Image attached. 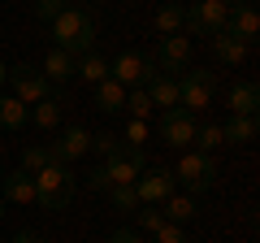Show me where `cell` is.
Masks as SVG:
<instances>
[{
	"mask_svg": "<svg viewBox=\"0 0 260 243\" xmlns=\"http://www.w3.org/2000/svg\"><path fill=\"white\" fill-rule=\"evenodd\" d=\"M13 243H48V239H44V234H35V230H22Z\"/></svg>",
	"mask_w": 260,
	"mask_h": 243,
	"instance_id": "obj_36",
	"label": "cell"
},
{
	"mask_svg": "<svg viewBox=\"0 0 260 243\" xmlns=\"http://www.w3.org/2000/svg\"><path fill=\"white\" fill-rule=\"evenodd\" d=\"M87 152H91V131H87V126H65L61 139L48 143V157H52L56 165H70V161L87 157Z\"/></svg>",
	"mask_w": 260,
	"mask_h": 243,
	"instance_id": "obj_11",
	"label": "cell"
},
{
	"mask_svg": "<svg viewBox=\"0 0 260 243\" xmlns=\"http://www.w3.org/2000/svg\"><path fill=\"white\" fill-rule=\"evenodd\" d=\"M0 217H5V200H0Z\"/></svg>",
	"mask_w": 260,
	"mask_h": 243,
	"instance_id": "obj_38",
	"label": "cell"
},
{
	"mask_svg": "<svg viewBox=\"0 0 260 243\" xmlns=\"http://www.w3.org/2000/svg\"><path fill=\"white\" fill-rule=\"evenodd\" d=\"M5 83H13V96H18L22 104H39V100H48V92H52V83H48V78L39 74L35 66H26V61L9 66Z\"/></svg>",
	"mask_w": 260,
	"mask_h": 243,
	"instance_id": "obj_8",
	"label": "cell"
},
{
	"mask_svg": "<svg viewBox=\"0 0 260 243\" xmlns=\"http://www.w3.org/2000/svg\"><path fill=\"white\" fill-rule=\"evenodd\" d=\"M225 109H230V113H243V117H256V109H260V87H256V83H230V92H225Z\"/></svg>",
	"mask_w": 260,
	"mask_h": 243,
	"instance_id": "obj_14",
	"label": "cell"
},
{
	"mask_svg": "<svg viewBox=\"0 0 260 243\" xmlns=\"http://www.w3.org/2000/svg\"><path fill=\"white\" fill-rule=\"evenodd\" d=\"M121 143H126V148H143V143H148V122L130 117V122H126V135H121Z\"/></svg>",
	"mask_w": 260,
	"mask_h": 243,
	"instance_id": "obj_32",
	"label": "cell"
},
{
	"mask_svg": "<svg viewBox=\"0 0 260 243\" xmlns=\"http://www.w3.org/2000/svg\"><path fill=\"white\" fill-rule=\"evenodd\" d=\"M195 126H200V122H195L191 113H182V109H169V113H160V139H165V148L186 152V148L195 143Z\"/></svg>",
	"mask_w": 260,
	"mask_h": 243,
	"instance_id": "obj_10",
	"label": "cell"
},
{
	"mask_svg": "<svg viewBox=\"0 0 260 243\" xmlns=\"http://www.w3.org/2000/svg\"><path fill=\"white\" fill-rule=\"evenodd\" d=\"M221 135H225V143H251L260 135V122L256 117H243V113H230V122L221 126Z\"/></svg>",
	"mask_w": 260,
	"mask_h": 243,
	"instance_id": "obj_22",
	"label": "cell"
},
{
	"mask_svg": "<svg viewBox=\"0 0 260 243\" xmlns=\"http://www.w3.org/2000/svg\"><path fill=\"white\" fill-rule=\"evenodd\" d=\"M95 5H100V0H95Z\"/></svg>",
	"mask_w": 260,
	"mask_h": 243,
	"instance_id": "obj_40",
	"label": "cell"
},
{
	"mask_svg": "<svg viewBox=\"0 0 260 243\" xmlns=\"http://www.w3.org/2000/svg\"><path fill=\"white\" fill-rule=\"evenodd\" d=\"M230 22V5L225 0H191L182 9V35H221Z\"/></svg>",
	"mask_w": 260,
	"mask_h": 243,
	"instance_id": "obj_4",
	"label": "cell"
},
{
	"mask_svg": "<svg viewBox=\"0 0 260 243\" xmlns=\"http://www.w3.org/2000/svg\"><path fill=\"white\" fill-rule=\"evenodd\" d=\"M0 183H5V200H13V204H35V178L30 174L13 169V174H5Z\"/></svg>",
	"mask_w": 260,
	"mask_h": 243,
	"instance_id": "obj_18",
	"label": "cell"
},
{
	"mask_svg": "<svg viewBox=\"0 0 260 243\" xmlns=\"http://www.w3.org/2000/svg\"><path fill=\"white\" fill-rule=\"evenodd\" d=\"M160 226H165L160 208H148V204H143V208H135V230H139V234H156Z\"/></svg>",
	"mask_w": 260,
	"mask_h": 243,
	"instance_id": "obj_30",
	"label": "cell"
},
{
	"mask_svg": "<svg viewBox=\"0 0 260 243\" xmlns=\"http://www.w3.org/2000/svg\"><path fill=\"white\" fill-rule=\"evenodd\" d=\"M225 31H230L234 39H243V44H256V35H260V13H256V5H239V9H230Z\"/></svg>",
	"mask_w": 260,
	"mask_h": 243,
	"instance_id": "obj_13",
	"label": "cell"
},
{
	"mask_svg": "<svg viewBox=\"0 0 260 243\" xmlns=\"http://www.w3.org/2000/svg\"><path fill=\"white\" fill-rule=\"evenodd\" d=\"M30 122H35L39 131H56V126H61V100H56V96L39 100L35 109H30Z\"/></svg>",
	"mask_w": 260,
	"mask_h": 243,
	"instance_id": "obj_24",
	"label": "cell"
},
{
	"mask_svg": "<svg viewBox=\"0 0 260 243\" xmlns=\"http://www.w3.org/2000/svg\"><path fill=\"white\" fill-rule=\"evenodd\" d=\"M208 104H213V70H182V78H178V109L195 117Z\"/></svg>",
	"mask_w": 260,
	"mask_h": 243,
	"instance_id": "obj_6",
	"label": "cell"
},
{
	"mask_svg": "<svg viewBox=\"0 0 260 243\" xmlns=\"http://www.w3.org/2000/svg\"><path fill=\"white\" fill-rule=\"evenodd\" d=\"M156 31L160 35H182V5H160L156 9Z\"/></svg>",
	"mask_w": 260,
	"mask_h": 243,
	"instance_id": "obj_26",
	"label": "cell"
},
{
	"mask_svg": "<svg viewBox=\"0 0 260 243\" xmlns=\"http://www.w3.org/2000/svg\"><path fill=\"white\" fill-rule=\"evenodd\" d=\"M121 148H126V143H121V135H109V131H100V135H91V152H100L104 161H109V157H117Z\"/></svg>",
	"mask_w": 260,
	"mask_h": 243,
	"instance_id": "obj_31",
	"label": "cell"
},
{
	"mask_svg": "<svg viewBox=\"0 0 260 243\" xmlns=\"http://www.w3.org/2000/svg\"><path fill=\"white\" fill-rule=\"evenodd\" d=\"M104 196H109V204L117 208V213H135V208H143V204H139V191H135V183H130V187H109Z\"/></svg>",
	"mask_w": 260,
	"mask_h": 243,
	"instance_id": "obj_27",
	"label": "cell"
},
{
	"mask_svg": "<svg viewBox=\"0 0 260 243\" xmlns=\"http://www.w3.org/2000/svg\"><path fill=\"white\" fill-rule=\"evenodd\" d=\"M109 243H148V234H139V230H113Z\"/></svg>",
	"mask_w": 260,
	"mask_h": 243,
	"instance_id": "obj_35",
	"label": "cell"
},
{
	"mask_svg": "<svg viewBox=\"0 0 260 243\" xmlns=\"http://www.w3.org/2000/svg\"><path fill=\"white\" fill-rule=\"evenodd\" d=\"M30 117V104H22L18 96H0V126L5 131H22Z\"/></svg>",
	"mask_w": 260,
	"mask_h": 243,
	"instance_id": "obj_23",
	"label": "cell"
},
{
	"mask_svg": "<svg viewBox=\"0 0 260 243\" xmlns=\"http://www.w3.org/2000/svg\"><path fill=\"white\" fill-rule=\"evenodd\" d=\"M91 92H95V109H100V113H121V109H126V87L113 83V78L95 83Z\"/></svg>",
	"mask_w": 260,
	"mask_h": 243,
	"instance_id": "obj_20",
	"label": "cell"
},
{
	"mask_svg": "<svg viewBox=\"0 0 260 243\" xmlns=\"http://www.w3.org/2000/svg\"><path fill=\"white\" fill-rule=\"evenodd\" d=\"M74 78H83L87 87L104 83V78H109V61H104L100 52H87V56H74Z\"/></svg>",
	"mask_w": 260,
	"mask_h": 243,
	"instance_id": "obj_19",
	"label": "cell"
},
{
	"mask_svg": "<svg viewBox=\"0 0 260 243\" xmlns=\"http://www.w3.org/2000/svg\"><path fill=\"white\" fill-rule=\"evenodd\" d=\"M195 143H200L195 152H208V157H213V152L225 143V135H221V122H200V126H195Z\"/></svg>",
	"mask_w": 260,
	"mask_h": 243,
	"instance_id": "obj_25",
	"label": "cell"
},
{
	"mask_svg": "<svg viewBox=\"0 0 260 243\" xmlns=\"http://www.w3.org/2000/svg\"><path fill=\"white\" fill-rule=\"evenodd\" d=\"M35 178V204L39 208H70V200H74V174H70V165H44Z\"/></svg>",
	"mask_w": 260,
	"mask_h": 243,
	"instance_id": "obj_3",
	"label": "cell"
},
{
	"mask_svg": "<svg viewBox=\"0 0 260 243\" xmlns=\"http://www.w3.org/2000/svg\"><path fill=\"white\" fill-rule=\"evenodd\" d=\"M44 165H52V157H48V148H44V143L26 148V152H22V161H18V169H22V174H39Z\"/></svg>",
	"mask_w": 260,
	"mask_h": 243,
	"instance_id": "obj_29",
	"label": "cell"
},
{
	"mask_svg": "<svg viewBox=\"0 0 260 243\" xmlns=\"http://www.w3.org/2000/svg\"><path fill=\"white\" fill-rule=\"evenodd\" d=\"M251 52V44H243V39H234L230 31H221V35H213V56L221 61V66H243Z\"/></svg>",
	"mask_w": 260,
	"mask_h": 243,
	"instance_id": "obj_15",
	"label": "cell"
},
{
	"mask_svg": "<svg viewBox=\"0 0 260 243\" xmlns=\"http://www.w3.org/2000/svg\"><path fill=\"white\" fill-rule=\"evenodd\" d=\"M148 100H152V109H160V113L178 109V78L174 74H156L148 83Z\"/></svg>",
	"mask_w": 260,
	"mask_h": 243,
	"instance_id": "obj_17",
	"label": "cell"
},
{
	"mask_svg": "<svg viewBox=\"0 0 260 243\" xmlns=\"http://www.w3.org/2000/svg\"><path fill=\"white\" fill-rule=\"evenodd\" d=\"M39 74H44L48 83L65 87L70 78H74V56H70V52H61V48H52V52L44 56V66H39Z\"/></svg>",
	"mask_w": 260,
	"mask_h": 243,
	"instance_id": "obj_16",
	"label": "cell"
},
{
	"mask_svg": "<svg viewBox=\"0 0 260 243\" xmlns=\"http://www.w3.org/2000/svg\"><path fill=\"white\" fill-rule=\"evenodd\" d=\"M135 191H139V204L160 208L169 196H174V174H169L165 165H160V169H143V174L135 178Z\"/></svg>",
	"mask_w": 260,
	"mask_h": 243,
	"instance_id": "obj_12",
	"label": "cell"
},
{
	"mask_svg": "<svg viewBox=\"0 0 260 243\" xmlns=\"http://www.w3.org/2000/svg\"><path fill=\"white\" fill-rule=\"evenodd\" d=\"M5 74H9V66H5V61H0V83H5Z\"/></svg>",
	"mask_w": 260,
	"mask_h": 243,
	"instance_id": "obj_37",
	"label": "cell"
},
{
	"mask_svg": "<svg viewBox=\"0 0 260 243\" xmlns=\"http://www.w3.org/2000/svg\"><path fill=\"white\" fill-rule=\"evenodd\" d=\"M61 9H65V0H35V13H39L44 22H52Z\"/></svg>",
	"mask_w": 260,
	"mask_h": 243,
	"instance_id": "obj_34",
	"label": "cell"
},
{
	"mask_svg": "<svg viewBox=\"0 0 260 243\" xmlns=\"http://www.w3.org/2000/svg\"><path fill=\"white\" fill-rule=\"evenodd\" d=\"M143 169H148V157H143V148H121L117 157H109L91 178H87V187L104 196L109 187H130V183H135Z\"/></svg>",
	"mask_w": 260,
	"mask_h": 243,
	"instance_id": "obj_2",
	"label": "cell"
},
{
	"mask_svg": "<svg viewBox=\"0 0 260 243\" xmlns=\"http://www.w3.org/2000/svg\"><path fill=\"white\" fill-rule=\"evenodd\" d=\"M156 74H160L156 61L143 56V52H121L117 61H109V78H113V83H121L126 92H130V87H148Z\"/></svg>",
	"mask_w": 260,
	"mask_h": 243,
	"instance_id": "obj_7",
	"label": "cell"
},
{
	"mask_svg": "<svg viewBox=\"0 0 260 243\" xmlns=\"http://www.w3.org/2000/svg\"><path fill=\"white\" fill-rule=\"evenodd\" d=\"M52 39H56V48H61V52L87 56V52H95L100 22H95L91 9H74V5H65V9L52 18Z\"/></svg>",
	"mask_w": 260,
	"mask_h": 243,
	"instance_id": "obj_1",
	"label": "cell"
},
{
	"mask_svg": "<svg viewBox=\"0 0 260 243\" xmlns=\"http://www.w3.org/2000/svg\"><path fill=\"white\" fill-rule=\"evenodd\" d=\"M0 178H5V165H0Z\"/></svg>",
	"mask_w": 260,
	"mask_h": 243,
	"instance_id": "obj_39",
	"label": "cell"
},
{
	"mask_svg": "<svg viewBox=\"0 0 260 243\" xmlns=\"http://www.w3.org/2000/svg\"><path fill=\"white\" fill-rule=\"evenodd\" d=\"M191 39L186 35H160V44H156V70L160 74H182V70H191Z\"/></svg>",
	"mask_w": 260,
	"mask_h": 243,
	"instance_id": "obj_9",
	"label": "cell"
},
{
	"mask_svg": "<svg viewBox=\"0 0 260 243\" xmlns=\"http://www.w3.org/2000/svg\"><path fill=\"white\" fill-rule=\"evenodd\" d=\"M152 239H156V243H186V234H182V226H174V222H165V226H160L156 234H152Z\"/></svg>",
	"mask_w": 260,
	"mask_h": 243,
	"instance_id": "obj_33",
	"label": "cell"
},
{
	"mask_svg": "<svg viewBox=\"0 0 260 243\" xmlns=\"http://www.w3.org/2000/svg\"><path fill=\"white\" fill-rule=\"evenodd\" d=\"M126 109H130V117H139V122H148L152 113V100H148V87H130L126 92Z\"/></svg>",
	"mask_w": 260,
	"mask_h": 243,
	"instance_id": "obj_28",
	"label": "cell"
},
{
	"mask_svg": "<svg viewBox=\"0 0 260 243\" xmlns=\"http://www.w3.org/2000/svg\"><path fill=\"white\" fill-rule=\"evenodd\" d=\"M169 174H174V183H182L186 191H208V187H213V178H217V161L208 157V152H191V148H186Z\"/></svg>",
	"mask_w": 260,
	"mask_h": 243,
	"instance_id": "obj_5",
	"label": "cell"
},
{
	"mask_svg": "<svg viewBox=\"0 0 260 243\" xmlns=\"http://www.w3.org/2000/svg\"><path fill=\"white\" fill-rule=\"evenodd\" d=\"M195 213H200V208H195V196H178V191L160 204V217H165V222H174V226L195 222Z\"/></svg>",
	"mask_w": 260,
	"mask_h": 243,
	"instance_id": "obj_21",
	"label": "cell"
}]
</instances>
